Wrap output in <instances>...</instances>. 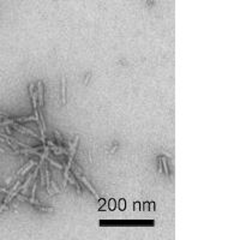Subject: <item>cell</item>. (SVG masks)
Segmentation results:
<instances>
[{
  "mask_svg": "<svg viewBox=\"0 0 240 240\" xmlns=\"http://www.w3.org/2000/svg\"><path fill=\"white\" fill-rule=\"evenodd\" d=\"M11 125L13 126L14 130H17L18 132H22V133H25V135H30V136H33V137H36V138H39V139H41V137H40V136H39L37 133H35L34 131L29 130V129H25L24 126H22L21 124L13 123V124H11Z\"/></svg>",
  "mask_w": 240,
  "mask_h": 240,
  "instance_id": "obj_4",
  "label": "cell"
},
{
  "mask_svg": "<svg viewBox=\"0 0 240 240\" xmlns=\"http://www.w3.org/2000/svg\"><path fill=\"white\" fill-rule=\"evenodd\" d=\"M14 123V119H7V120H4V121H0V126H8L11 124Z\"/></svg>",
  "mask_w": 240,
  "mask_h": 240,
  "instance_id": "obj_9",
  "label": "cell"
},
{
  "mask_svg": "<svg viewBox=\"0 0 240 240\" xmlns=\"http://www.w3.org/2000/svg\"><path fill=\"white\" fill-rule=\"evenodd\" d=\"M36 95L39 97V107L42 108L43 107V84L42 82L37 83V91H36Z\"/></svg>",
  "mask_w": 240,
  "mask_h": 240,
  "instance_id": "obj_5",
  "label": "cell"
},
{
  "mask_svg": "<svg viewBox=\"0 0 240 240\" xmlns=\"http://www.w3.org/2000/svg\"><path fill=\"white\" fill-rule=\"evenodd\" d=\"M160 161L161 163L163 165V171H165V174L167 178H169V171H168V166H167V160L165 157H160Z\"/></svg>",
  "mask_w": 240,
  "mask_h": 240,
  "instance_id": "obj_8",
  "label": "cell"
},
{
  "mask_svg": "<svg viewBox=\"0 0 240 240\" xmlns=\"http://www.w3.org/2000/svg\"><path fill=\"white\" fill-rule=\"evenodd\" d=\"M0 118H8V114H6V113H4V112L0 110Z\"/></svg>",
  "mask_w": 240,
  "mask_h": 240,
  "instance_id": "obj_11",
  "label": "cell"
},
{
  "mask_svg": "<svg viewBox=\"0 0 240 240\" xmlns=\"http://www.w3.org/2000/svg\"><path fill=\"white\" fill-rule=\"evenodd\" d=\"M54 135H55V137H56V139H58V142H59V143H60V144H64V143H65V142H64V139H62V137L60 136V133H59L58 131H55Z\"/></svg>",
  "mask_w": 240,
  "mask_h": 240,
  "instance_id": "obj_10",
  "label": "cell"
},
{
  "mask_svg": "<svg viewBox=\"0 0 240 240\" xmlns=\"http://www.w3.org/2000/svg\"><path fill=\"white\" fill-rule=\"evenodd\" d=\"M0 192H6L7 193V190L6 189H4V187H0Z\"/></svg>",
  "mask_w": 240,
  "mask_h": 240,
  "instance_id": "obj_12",
  "label": "cell"
},
{
  "mask_svg": "<svg viewBox=\"0 0 240 240\" xmlns=\"http://www.w3.org/2000/svg\"><path fill=\"white\" fill-rule=\"evenodd\" d=\"M45 168V173H46V177H45V179H46V185H47V191H48V193L52 196L53 195V192L51 191V173H49V169H48V166H45L43 167Z\"/></svg>",
  "mask_w": 240,
  "mask_h": 240,
  "instance_id": "obj_6",
  "label": "cell"
},
{
  "mask_svg": "<svg viewBox=\"0 0 240 240\" xmlns=\"http://www.w3.org/2000/svg\"><path fill=\"white\" fill-rule=\"evenodd\" d=\"M78 142H79V137L77 136V137L75 138V143L72 144L71 148H70L69 161H67V163L65 166V173H64V175H65V183H64V185L65 186H66V184H67V181H69V179H70V169H71V166H72V162H73V158H75V154H76V151H77Z\"/></svg>",
  "mask_w": 240,
  "mask_h": 240,
  "instance_id": "obj_1",
  "label": "cell"
},
{
  "mask_svg": "<svg viewBox=\"0 0 240 240\" xmlns=\"http://www.w3.org/2000/svg\"><path fill=\"white\" fill-rule=\"evenodd\" d=\"M73 174H75V177H76V178H78V179H79V180H81V181H82V183H83V184H84V185H85V186H87V187H88V189H89L90 191H91V193H93V195L95 196L96 198H99V193L96 192V190H95V189H94V187H93V185H91V184H90L89 181H88V179L85 178L84 175H82V174H81L79 172L77 171V169H73Z\"/></svg>",
  "mask_w": 240,
  "mask_h": 240,
  "instance_id": "obj_3",
  "label": "cell"
},
{
  "mask_svg": "<svg viewBox=\"0 0 240 240\" xmlns=\"http://www.w3.org/2000/svg\"><path fill=\"white\" fill-rule=\"evenodd\" d=\"M65 76L62 75V78H61V94H62V103L65 104L66 103V97H65V94H66V89H65Z\"/></svg>",
  "mask_w": 240,
  "mask_h": 240,
  "instance_id": "obj_7",
  "label": "cell"
},
{
  "mask_svg": "<svg viewBox=\"0 0 240 240\" xmlns=\"http://www.w3.org/2000/svg\"><path fill=\"white\" fill-rule=\"evenodd\" d=\"M17 198L19 199V200H23V202H28V203L33 204V205H35V208L40 209V210H42V211H53V209H52V208H48V206L42 205L40 202L35 200V198H27V197H24L23 195H19V193L17 195Z\"/></svg>",
  "mask_w": 240,
  "mask_h": 240,
  "instance_id": "obj_2",
  "label": "cell"
}]
</instances>
